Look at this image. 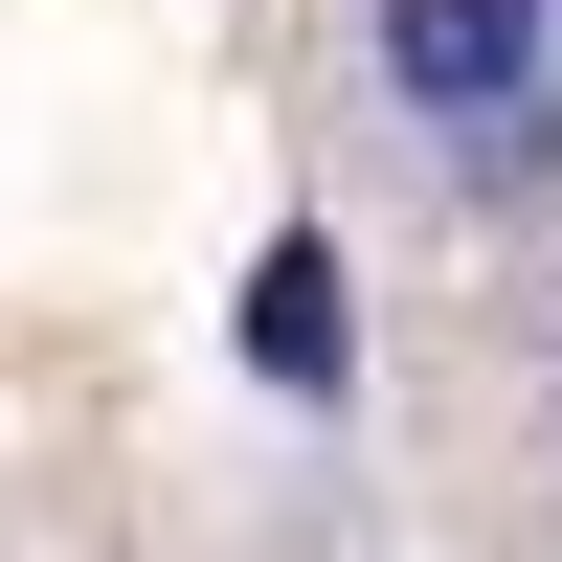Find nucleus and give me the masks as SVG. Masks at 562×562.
<instances>
[{"label":"nucleus","mask_w":562,"mask_h":562,"mask_svg":"<svg viewBox=\"0 0 562 562\" xmlns=\"http://www.w3.org/2000/svg\"><path fill=\"white\" fill-rule=\"evenodd\" d=\"M360 68L428 158H562V0H360Z\"/></svg>","instance_id":"1"},{"label":"nucleus","mask_w":562,"mask_h":562,"mask_svg":"<svg viewBox=\"0 0 562 562\" xmlns=\"http://www.w3.org/2000/svg\"><path fill=\"white\" fill-rule=\"evenodd\" d=\"M225 338H248V383H270V405H338V383H360L338 248H315V225H270V248H248V293H225Z\"/></svg>","instance_id":"2"}]
</instances>
